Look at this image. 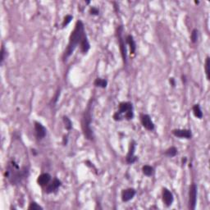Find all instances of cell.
<instances>
[{"instance_id":"6da1fadb","label":"cell","mask_w":210,"mask_h":210,"mask_svg":"<svg viewBox=\"0 0 210 210\" xmlns=\"http://www.w3.org/2000/svg\"><path fill=\"white\" fill-rule=\"evenodd\" d=\"M29 166L20 167L19 163L15 159L9 161L5 171V177L12 185H18L29 176Z\"/></svg>"},{"instance_id":"7a4b0ae2","label":"cell","mask_w":210,"mask_h":210,"mask_svg":"<svg viewBox=\"0 0 210 210\" xmlns=\"http://www.w3.org/2000/svg\"><path fill=\"white\" fill-rule=\"evenodd\" d=\"M85 36H86V32H85L83 22L79 20L76 22L74 30L72 31V33L70 35L69 42H68L67 47H66L63 53L64 61L66 60L73 53L76 47L79 44H80V42Z\"/></svg>"},{"instance_id":"3957f363","label":"cell","mask_w":210,"mask_h":210,"mask_svg":"<svg viewBox=\"0 0 210 210\" xmlns=\"http://www.w3.org/2000/svg\"><path fill=\"white\" fill-rule=\"evenodd\" d=\"M91 121V106L90 104L85 112L83 118H82V130H83L85 137L89 141L94 140V134H93V130H92L91 127H90Z\"/></svg>"},{"instance_id":"277c9868","label":"cell","mask_w":210,"mask_h":210,"mask_svg":"<svg viewBox=\"0 0 210 210\" xmlns=\"http://www.w3.org/2000/svg\"><path fill=\"white\" fill-rule=\"evenodd\" d=\"M119 113L122 114L123 118L127 120H131L134 117V112H133V105L130 102H122L119 104L118 107Z\"/></svg>"},{"instance_id":"5b68a950","label":"cell","mask_w":210,"mask_h":210,"mask_svg":"<svg viewBox=\"0 0 210 210\" xmlns=\"http://www.w3.org/2000/svg\"><path fill=\"white\" fill-rule=\"evenodd\" d=\"M197 185L195 183H192L190 186L189 191V208L191 210L195 209L197 203Z\"/></svg>"},{"instance_id":"8992f818","label":"cell","mask_w":210,"mask_h":210,"mask_svg":"<svg viewBox=\"0 0 210 210\" xmlns=\"http://www.w3.org/2000/svg\"><path fill=\"white\" fill-rule=\"evenodd\" d=\"M122 31H123V27L122 26H119L117 30V39L119 42V47H120V51L122 53V59L125 64H127V49H126V44L125 41L122 38Z\"/></svg>"},{"instance_id":"52a82bcc","label":"cell","mask_w":210,"mask_h":210,"mask_svg":"<svg viewBox=\"0 0 210 210\" xmlns=\"http://www.w3.org/2000/svg\"><path fill=\"white\" fill-rule=\"evenodd\" d=\"M136 145V142L134 141L130 142V146H129V151L127 153V157H126V160H127V163L128 164H133L138 160V157L135 155Z\"/></svg>"},{"instance_id":"ba28073f","label":"cell","mask_w":210,"mask_h":210,"mask_svg":"<svg viewBox=\"0 0 210 210\" xmlns=\"http://www.w3.org/2000/svg\"><path fill=\"white\" fill-rule=\"evenodd\" d=\"M141 122L142 126L148 130H154V124L153 122L152 119L148 114L142 113L141 114Z\"/></svg>"},{"instance_id":"9c48e42d","label":"cell","mask_w":210,"mask_h":210,"mask_svg":"<svg viewBox=\"0 0 210 210\" xmlns=\"http://www.w3.org/2000/svg\"><path fill=\"white\" fill-rule=\"evenodd\" d=\"M35 130H36V136L37 140L41 141L46 136L47 130L40 122H35Z\"/></svg>"},{"instance_id":"30bf717a","label":"cell","mask_w":210,"mask_h":210,"mask_svg":"<svg viewBox=\"0 0 210 210\" xmlns=\"http://www.w3.org/2000/svg\"><path fill=\"white\" fill-rule=\"evenodd\" d=\"M172 135L176 137L181 139H191L192 132L191 130L187 129H175L171 131Z\"/></svg>"},{"instance_id":"8fae6325","label":"cell","mask_w":210,"mask_h":210,"mask_svg":"<svg viewBox=\"0 0 210 210\" xmlns=\"http://www.w3.org/2000/svg\"><path fill=\"white\" fill-rule=\"evenodd\" d=\"M62 185V181L58 178H54L52 181H50L49 184L46 186L45 191L47 194H51L58 191V189Z\"/></svg>"},{"instance_id":"7c38bea8","label":"cell","mask_w":210,"mask_h":210,"mask_svg":"<svg viewBox=\"0 0 210 210\" xmlns=\"http://www.w3.org/2000/svg\"><path fill=\"white\" fill-rule=\"evenodd\" d=\"M162 195H163V201L165 204V205L168 206V207L171 206L172 205V203H173V200H174L172 193L169 191L168 189L163 188Z\"/></svg>"},{"instance_id":"4fadbf2b","label":"cell","mask_w":210,"mask_h":210,"mask_svg":"<svg viewBox=\"0 0 210 210\" xmlns=\"http://www.w3.org/2000/svg\"><path fill=\"white\" fill-rule=\"evenodd\" d=\"M136 191L133 188H128L122 191V200L123 202H128L135 197Z\"/></svg>"},{"instance_id":"5bb4252c","label":"cell","mask_w":210,"mask_h":210,"mask_svg":"<svg viewBox=\"0 0 210 210\" xmlns=\"http://www.w3.org/2000/svg\"><path fill=\"white\" fill-rule=\"evenodd\" d=\"M51 181V176L49 173H42L37 178L38 185L42 187H46Z\"/></svg>"},{"instance_id":"9a60e30c","label":"cell","mask_w":210,"mask_h":210,"mask_svg":"<svg viewBox=\"0 0 210 210\" xmlns=\"http://www.w3.org/2000/svg\"><path fill=\"white\" fill-rule=\"evenodd\" d=\"M80 51H81V52H82L83 54L87 53L89 50H90V43H89V40L88 39H87V36H86V35L84 36V38L82 39L81 42H80Z\"/></svg>"},{"instance_id":"2e32d148","label":"cell","mask_w":210,"mask_h":210,"mask_svg":"<svg viewBox=\"0 0 210 210\" xmlns=\"http://www.w3.org/2000/svg\"><path fill=\"white\" fill-rule=\"evenodd\" d=\"M127 43L130 47V54H135L136 51V44L135 39H134V37L131 35L127 36Z\"/></svg>"},{"instance_id":"e0dca14e","label":"cell","mask_w":210,"mask_h":210,"mask_svg":"<svg viewBox=\"0 0 210 210\" xmlns=\"http://www.w3.org/2000/svg\"><path fill=\"white\" fill-rule=\"evenodd\" d=\"M192 111H193L194 116L196 118L201 119L202 117H203V112H202L199 104L194 105L193 108H192Z\"/></svg>"},{"instance_id":"ac0fdd59","label":"cell","mask_w":210,"mask_h":210,"mask_svg":"<svg viewBox=\"0 0 210 210\" xmlns=\"http://www.w3.org/2000/svg\"><path fill=\"white\" fill-rule=\"evenodd\" d=\"M94 86L96 87H100V88H103L104 89L107 87L108 86V81L104 79H102V78H96L95 80H94Z\"/></svg>"},{"instance_id":"d6986e66","label":"cell","mask_w":210,"mask_h":210,"mask_svg":"<svg viewBox=\"0 0 210 210\" xmlns=\"http://www.w3.org/2000/svg\"><path fill=\"white\" fill-rule=\"evenodd\" d=\"M142 172L143 174L145 175L146 177H151L154 172V169L152 166H149V165H144L142 168Z\"/></svg>"},{"instance_id":"ffe728a7","label":"cell","mask_w":210,"mask_h":210,"mask_svg":"<svg viewBox=\"0 0 210 210\" xmlns=\"http://www.w3.org/2000/svg\"><path fill=\"white\" fill-rule=\"evenodd\" d=\"M165 155L170 158L176 157L177 155V149L174 146L170 147L165 151Z\"/></svg>"},{"instance_id":"44dd1931","label":"cell","mask_w":210,"mask_h":210,"mask_svg":"<svg viewBox=\"0 0 210 210\" xmlns=\"http://www.w3.org/2000/svg\"><path fill=\"white\" fill-rule=\"evenodd\" d=\"M205 74H206V78H207L208 80H209V74H210V58L209 57H207L206 58V60H205Z\"/></svg>"},{"instance_id":"7402d4cb","label":"cell","mask_w":210,"mask_h":210,"mask_svg":"<svg viewBox=\"0 0 210 210\" xmlns=\"http://www.w3.org/2000/svg\"><path fill=\"white\" fill-rule=\"evenodd\" d=\"M63 120L64 125H65V127H66V130H72V121H71V119H70L68 117L64 116L63 118Z\"/></svg>"},{"instance_id":"603a6c76","label":"cell","mask_w":210,"mask_h":210,"mask_svg":"<svg viewBox=\"0 0 210 210\" xmlns=\"http://www.w3.org/2000/svg\"><path fill=\"white\" fill-rule=\"evenodd\" d=\"M199 37V31L197 29H194L191 35V39L192 43H196Z\"/></svg>"},{"instance_id":"cb8c5ba5","label":"cell","mask_w":210,"mask_h":210,"mask_svg":"<svg viewBox=\"0 0 210 210\" xmlns=\"http://www.w3.org/2000/svg\"><path fill=\"white\" fill-rule=\"evenodd\" d=\"M72 19H73V17H72V15H66V17H64L63 21L62 26H63V27H66V25H68L70 22H72Z\"/></svg>"},{"instance_id":"d4e9b609","label":"cell","mask_w":210,"mask_h":210,"mask_svg":"<svg viewBox=\"0 0 210 210\" xmlns=\"http://www.w3.org/2000/svg\"><path fill=\"white\" fill-rule=\"evenodd\" d=\"M28 209L30 210H38V209H43V207H41L40 205H39L36 202H31L29 207H28Z\"/></svg>"},{"instance_id":"484cf974","label":"cell","mask_w":210,"mask_h":210,"mask_svg":"<svg viewBox=\"0 0 210 210\" xmlns=\"http://www.w3.org/2000/svg\"><path fill=\"white\" fill-rule=\"evenodd\" d=\"M7 58V51L5 50L4 46H2V49H1V64H3V61L5 60V58Z\"/></svg>"},{"instance_id":"4316f807","label":"cell","mask_w":210,"mask_h":210,"mask_svg":"<svg viewBox=\"0 0 210 210\" xmlns=\"http://www.w3.org/2000/svg\"><path fill=\"white\" fill-rule=\"evenodd\" d=\"M113 119L114 121H116V122H120V121H122V119H123V117H122V114H120L118 112H117V113H114Z\"/></svg>"},{"instance_id":"83f0119b","label":"cell","mask_w":210,"mask_h":210,"mask_svg":"<svg viewBox=\"0 0 210 210\" xmlns=\"http://www.w3.org/2000/svg\"><path fill=\"white\" fill-rule=\"evenodd\" d=\"M90 14L93 15V16H97V15H99V14H100V10L97 8L93 7V8H91L90 10Z\"/></svg>"},{"instance_id":"f1b7e54d","label":"cell","mask_w":210,"mask_h":210,"mask_svg":"<svg viewBox=\"0 0 210 210\" xmlns=\"http://www.w3.org/2000/svg\"><path fill=\"white\" fill-rule=\"evenodd\" d=\"M169 82H170V85H171L172 87H175L176 86V81H175V79L173 77H171L169 79Z\"/></svg>"},{"instance_id":"f546056e","label":"cell","mask_w":210,"mask_h":210,"mask_svg":"<svg viewBox=\"0 0 210 210\" xmlns=\"http://www.w3.org/2000/svg\"><path fill=\"white\" fill-rule=\"evenodd\" d=\"M181 80H182V82L184 84L186 83V76H184V75H182V76H181Z\"/></svg>"},{"instance_id":"4dcf8cb0","label":"cell","mask_w":210,"mask_h":210,"mask_svg":"<svg viewBox=\"0 0 210 210\" xmlns=\"http://www.w3.org/2000/svg\"><path fill=\"white\" fill-rule=\"evenodd\" d=\"M67 144V136H63V144L64 145H66Z\"/></svg>"},{"instance_id":"1f68e13d","label":"cell","mask_w":210,"mask_h":210,"mask_svg":"<svg viewBox=\"0 0 210 210\" xmlns=\"http://www.w3.org/2000/svg\"><path fill=\"white\" fill-rule=\"evenodd\" d=\"M186 160H187V158H186V157H184V158H183L182 160H181V161H182V163H183V164H185V163H186Z\"/></svg>"},{"instance_id":"d6a6232c","label":"cell","mask_w":210,"mask_h":210,"mask_svg":"<svg viewBox=\"0 0 210 210\" xmlns=\"http://www.w3.org/2000/svg\"><path fill=\"white\" fill-rule=\"evenodd\" d=\"M195 3H196V4H198V3H199V1H195Z\"/></svg>"}]
</instances>
